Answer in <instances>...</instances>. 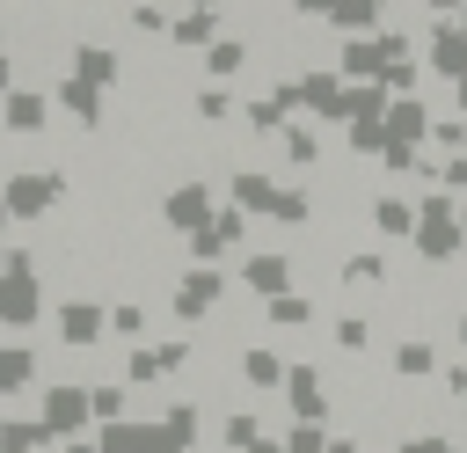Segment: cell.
Wrapping results in <instances>:
<instances>
[{"label": "cell", "instance_id": "6da1fadb", "mask_svg": "<svg viewBox=\"0 0 467 453\" xmlns=\"http://www.w3.org/2000/svg\"><path fill=\"white\" fill-rule=\"evenodd\" d=\"M460 241H467V226L452 219V205H445V197H423V212H416V248H423L431 263H445V256H460Z\"/></svg>", "mask_w": 467, "mask_h": 453}, {"label": "cell", "instance_id": "7a4b0ae2", "mask_svg": "<svg viewBox=\"0 0 467 453\" xmlns=\"http://www.w3.org/2000/svg\"><path fill=\"white\" fill-rule=\"evenodd\" d=\"M219 300H226V278H219V270H182V278H175V314H182V321L212 314Z\"/></svg>", "mask_w": 467, "mask_h": 453}, {"label": "cell", "instance_id": "3957f363", "mask_svg": "<svg viewBox=\"0 0 467 453\" xmlns=\"http://www.w3.org/2000/svg\"><path fill=\"white\" fill-rule=\"evenodd\" d=\"M36 307H44L36 270H7V278H0V321H7V329H22V321H36Z\"/></svg>", "mask_w": 467, "mask_h": 453}, {"label": "cell", "instance_id": "277c9868", "mask_svg": "<svg viewBox=\"0 0 467 453\" xmlns=\"http://www.w3.org/2000/svg\"><path fill=\"white\" fill-rule=\"evenodd\" d=\"M66 190V175H7V212H51V197Z\"/></svg>", "mask_w": 467, "mask_h": 453}, {"label": "cell", "instance_id": "5b68a950", "mask_svg": "<svg viewBox=\"0 0 467 453\" xmlns=\"http://www.w3.org/2000/svg\"><path fill=\"white\" fill-rule=\"evenodd\" d=\"M292 416L299 424H328V380L314 365H292Z\"/></svg>", "mask_w": 467, "mask_h": 453}, {"label": "cell", "instance_id": "8992f818", "mask_svg": "<svg viewBox=\"0 0 467 453\" xmlns=\"http://www.w3.org/2000/svg\"><path fill=\"white\" fill-rule=\"evenodd\" d=\"M168 226L204 234V226H212V190H204V183H182V190L168 197Z\"/></svg>", "mask_w": 467, "mask_h": 453}, {"label": "cell", "instance_id": "52a82bcc", "mask_svg": "<svg viewBox=\"0 0 467 453\" xmlns=\"http://www.w3.org/2000/svg\"><path fill=\"white\" fill-rule=\"evenodd\" d=\"M117 73H124V66H117L109 44H80V51H73V80H88V88H117Z\"/></svg>", "mask_w": 467, "mask_h": 453}, {"label": "cell", "instance_id": "ba28073f", "mask_svg": "<svg viewBox=\"0 0 467 453\" xmlns=\"http://www.w3.org/2000/svg\"><path fill=\"white\" fill-rule=\"evenodd\" d=\"M58 336H66V351L95 343V336H102V307H95V300H66V314H58Z\"/></svg>", "mask_w": 467, "mask_h": 453}, {"label": "cell", "instance_id": "9c48e42d", "mask_svg": "<svg viewBox=\"0 0 467 453\" xmlns=\"http://www.w3.org/2000/svg\"><path fill=\"white\" fill-rule=\"evenodd\" d=\"M95 409H88V395L80 387H51V402H44V431H73V424H88Z\"/></svg>", "mask_w": 467, "mask_h": 453}, {"label": "cell", "instance_id": "30bf717a", "mask_svg": "<svg viewBox=\"0 0 467 453\" xmlns=\"http://www.w3.org/2000/svg\"><path fill=\"white\" fill-rule=\"evenodd\" d=\"M212 29H219V7H212V0H197V7H190V15L168 29V37H175L182 51H197V44H212Z\"/></svg>", "mask_w": 467, "mask_h": 453}, {"label": "cell", "instance_id": "8fae6325", "mask_svg": "<svg viewBox=\"0 0 467 453\" xmlns=\"http://www.w3.org/2000/svg\"><path fill=\"white\" fill-rule=\"evenodd\" d=\"M241 278H248V292H255V300H277L292 270H285V256H248V270H241Z\"/></svg>", "mask_w": 467, "mask_h": 453}, {"label": "cell", "instance_id": "7c38bea8", "mask_svg": "<svg viewBox=\"0 0 467 453\" xmlns=\"http://www.w3.org/2000/svg\"><path fill=\"white\" fill-rule=\"evenodd\" d=\"M29 380H36V351L0 343V395H15V387H29Z\"/></svg>", "mask_w": 467, "mask_h": 453}, {"label": "cell", "instance_id": "4fadbf2b", "mask_svg": "<svg viewBox=\"0 0 467 453\" xmlns=\"http://www.w3.org/2000/svg\"><path fill=\"white\" fill-rule=\"evenodd\" d=\"M58 102H66V110H73L88 132L102 124V88H88V80H66V88H58Z\"/></svg>", "mask_w": 467, "mask_h": 453}, {"label": "cell", "instance_id": "5bb4252c", "mask_svg": "<svg viewBox=\"0 0 467 453\" xmlns=\"http://www.w3.org/2000/svg\"><path fill=\"white\" fill-rule=\"evenodd\" d=\"M431 66L467 80V37H452V29H431Z\"/></svg>", "mask_w": 467, "mask_h": 453}, {"label": "cell", "instance_id": "9a60e30c", "mask_svg": "<svg viewBox=\"0 0 467 453\" xmlns=\"http://www.w3.org/2000/svg\"><path fill=\"white\" fill-rule=\"evenodd\" d=\"M431 365H438V351H431V343H416V336H401V343H394V373H401V380H423Z\"/></svg>", "mask_w": 467, "mask_h": 453}, {"label": "cell", "instance_id": "2e32d148", "mask_svg": "<svg viewBox=\"0 0 467 453\" xmlns=\"http://www.w3.org/2000/svg\"><path fill=\"white\" fill-rule=\"evenodd\" d=\"M44 117H51V110H44L36 88H29V95H7V124H15V132H44Z\"/></svg>", "mask_w": 467, "mask_h": 453}, {"label": "cell", "instance_id": "e0dca14e", "mask_svg": "<svg viewBox=\"0 0 467 453\" xmlns=\"http://www.w3.org/2000/svg\"><path fill=\"white\" fill-rule=\"evenodd\" d=\"M241 373H248L255 387H277V380H285V358H277V351H241Z\"/></svg>", "mask_w": 467, "mask_h": 453}, {"label": "cell", "instance_id": "ac0fdd59", "mask_svg": "<svg viewBox=\"0 0 467 453\" xmlns=\"http://www.w3.org/2000/svg\"><path fill=\"white\" fill-rule=\"evenodd\" d=\"M328 22H336V29H372V22H379V0H336Z\"/></svg>", "mask_w": 467, "mask_h": 453}, {"label": "cell", "instance_id": "d6986e66", "mask_svg": "<svg viewBox=\"0 0 467 453\" xmlns=\"http://www.w3.org/2000/svg\"><path fill=\"white\" fill-rule=\"evenodd\" d=\"M241 66H248V44H234V37L204 51V73H219V80H226V73H241Z\"/></svg>", "mask_w": 467, "mask_h": 453}, {"label": "cell", "instance_id": "ffe728a7", "mask_svg": "<svg viewBox=\"0 0 467 453\" xmlns=\"http://www.w3.org/2000/svg\"><path fill=\"white\" fill-rule=\"evenodd\" d=\"M394 453H467V446H452L438 431H409V438H394Z\"/></svg>", "mask_w": 467, "mask_h": 453}, {"label": "cell", "instance_id": "44dd1931", "mask_svg": "<svg viewBox=\"0 0 467 453\" xmlns=\"http://www.w3.org/2000/svg\"><path fill=\"white\" fill-rule=\"evenodd\" d=\"M372 219H379L387 234H409V226H416V212H409V205H394V197H379V205H372Z\"/></svg>", "mask_w": 467, "mask_h": 453}, {"label": "cell", "instance_id": "7402d4cb", "mask_svg": "<svg viewBox=\"0 0 467 453\" xmlns=\"http://www.w3.org/2000/svg\"><path fill=\"white\" fill-rule=\"evenodd\" d=\"M343 278H350V285H387V256H358Z\"/></svg>", "mask_w": 467, "mask_h": 453}, {"label": "cell", "instance_id": "603a6c76", "mask_svg": "<svg viewBox=\"0 0 467 453\" xmlns=\"http://www.w3.org/2000/svg\"><path fill=\"white\" fill-rule=\"evenodd\" d=\"M226 110H234V102H226V95H219V88H197V117H204V124H219V117H226Z\"/></svg>", "mask_w": 467, "mask_h": 453}, {"label": "cell", "instance_id": "cb8c5ba5", "mask_svg": "<svg viewBox=\"0 0 467 453\" xmlns=\"http://www.w3.org/2000/svg\"><path fill=\"white\" fill-rule=\"evenodd\" d=\"M109 321H117V336H139V329H146V307H139V300H124Z\"/></svg>", "mask_w": 467, "mask_h": 453}, {"label": "cell", "instance_id": "d4e9b609", "mask_svg": "<svg viewBox=\"0 0 467 453\" xmlns=\"http://www.w3.org/2000/svg\"><path fill=\"white\" fill-rule=\"evenodd\" d=\"M292 7H299V15H328L336 0H292Z\"/></svg>", "mask_w": 467, "mask_h": 453}, {"label": "cell", "instance_id": "484cf974", "mask_svg": "<svg viewBox=\"0 0 467 453\" xmlns=\"http://www.w3.org/2000/svg\"><path fill=\"white\" fill-rule=\"evenodd\" d=\"M445 7H460V0H431V15H445Z\"/></svg>", "mask_w": 467, "mask_h": 453}, {"label": "cell", "instance_id": "4316f807", "mask_svg": "<svg viewBox=\"0 0 467 453\" xmlns=\"http://www.w3.org/2000/svg\"><path fill=\"white\" fill-rule=\"evenodd\" d=\"M248 453H285V446H270V438H263V446H248Z\"/></svg>", "mask_w": 467, "mask_h": 453}, {"label": "cell", "instance_id": "83f0119b", "mask_svg": "<svg viewBox=\"0 0 467 453\" xmlns=\"http://www.w3.org/2000/svg\"><path fill=\"white\" fill-rule=\"evenodd\" d=\"M460 343H467V314H460Z\"/></svg>", "mask_w": 467, "mask_h": 453}, {"label": "cell", "instance_id": "f1b7e54d", "mask_svg": "<svg viewBox=\"0 0 467 453\" xmlns=\"http://www.w3.org/2000/svg\"><path fill=\"white\" fill-rule=\"evenodd\" d=\"M66 453H95V446H66Z\"/></svg>", "mask_w": 467, "mask_h": 453}, {"label": "cell", "instance_id": "f546056e", "mask_svg": "<svg viewBox=\"0 0 467 453\" xmlns=\"http://www.w3.org/2000/svg\"><path fill=\"white\" fill-rule=\"evenodd\" d=\"M0 219H7V205H0Z\"/></svg>", "mask_w": 467, "mask_h": 453}, {"label": "cell", "instance_id": "4dcf8cb0", "mask_svg": "<svg viewBox=\"0 0 467 453\" xmlns=\"http://www.w3.org/2000/svg\"><path fill=\"white\" fill-rule=\"evenodd\" d=\"M29 7H36V0H29Z\"/></svg>", "mask_w": 467, "mask_h": 453}, {"label": "cell", "instance_id": "1f68e13d", "mask_svg": "<svg viewBox=\"0 0 467 453\" xmlns=\"http://www.w3.org/2000/svg\"><path fill=\"white\" fill-rule=\"evenodd\" d=\"M460 226H467V219H460Z\"/></svg>", "mask_w": 467, "mask_h": 453}]
</instances>
